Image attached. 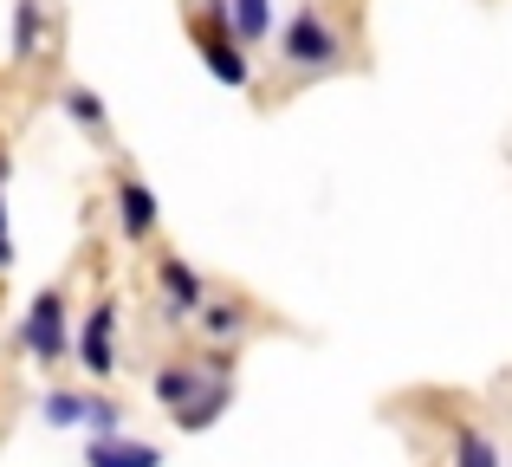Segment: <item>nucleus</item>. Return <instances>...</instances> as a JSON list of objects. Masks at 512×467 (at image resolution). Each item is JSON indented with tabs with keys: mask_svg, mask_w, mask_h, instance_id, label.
I'll use <instances>...</instances> for the list:
<instances>
[{
	"mask_svg": "<svg viewBox=\"0 0 512 467\" xmlns=\"http://www.w3.org/2000/svg\"><path fill=\"white\" fill-rule=\"evenodd\" d=\"M85 429H91V442H111V435H124V409H117V403H104V396H91Z\"/></svg>",
	"mask_w": 512,
	"mask_h": 467,
	"instance_id": "nucleus-14",
	"label": "nucleus"
},
{
	"mask_svg": "<svg viewBox=\"0 0 512 467\" xmlns=\"http://www.w3.org/2000/svg\"><path fill=\"white\" fill-rule=\"evenodd\" d=\"M454 467H500V448L480 429H454Z\"/></svg>",
	"mask_w": 512,
	"mask_h": 467,
	"instance_id": "nucleus-11",
	"label": "nucleus"
},
{
	"mask_svg": "<svg viewBox=\"0 0 512 467\" xmlns=\"http://www.w3.org/2000/svg\"><path fill=\"white\" fill-rule=\"evenodd\" d=\"M117 221H124V234H130V240H150V234H156L163 208H156L150 182H137V176H117Z\"/></svg>",
	"mask_w": 512,
	"mask_h": 467,
	"instance_id": "nucleus-6",
	"label": "nucleus"
},
{
	"mask_svg": "<svg viewBox=\"0 0 512 467\" xmlns=\"http://www.w3.org/2000/svg\"><path fill=\"white\" fill-rule=\"evenodd\" d=\"M78 364L91 377H117V305L98 299L85 312V331H78Z\"/></svg>",
	"mask_w": 512,
	"mask_h": 467,
	"instance_id": "nucleus-3",
	"label": "nucleus"
},
{
	"mask_svg": "<svg viewBox=\"0 0 512 467\" xmlns=\"http://www.w3.org/2000/svg\"><path fill=\"white\" fill-rule=\"evenodd\" d=\"M65 111H72V124H85V130H98V124H104V104L91 98L85 85H78V91H65Z\"/></svg>",
	"mask_w": 512,
	"mask_h": 467,
	"instance_id": "nucleus-16",
	"label": "nucleus"
},
{
	"mask_svg": "<svg viewBox=\"0 0 512 467\" xmlns=\"http://www.w3.org/2000/svg\"><path fill=\"white\" fill-rule=\"evenodd\" d=\"M221 13H227V0H214V33L201 26V59H208V72L221 85H247V52H240V39L221 33Z\"/></svg>",
	"mask_w": 512,
	"mask_h": 467,
	"instance_id": "nucleus-5",
	"label": "nucleus"
},
{
	"mask_svg": "<svg viewBox=\"0 0 512 467\" xmlns=\"http://www.w3.org/2000/svg\"><path fill=\"white\" fill-rule=\"evenodd\" d=\"M227 13H234L240 46H260V39L273 33V0H227Z\"/></svg>",
	"mask_w": 512,
	"mask_h": 467,
	"instance_id": "nucleus-10",
	"label": "nucleus"
},
{
	"mask_svg": "<svg viewBox=\"0 0 512 467\" xmlns=\"http://www.w3.org/2000/svg\"><path fill=\"white\" fill-rule=\"evenodd\" d=\"M156 286H163V318H188L208 305V286H201V273L188 260H163L156 266Z\"/></svg>",
	"mask_w": 512,
	"mask_h": 467,
	"instance_id": "nucleus-4",
	"label": "nucleus"
},
{
	"mask_svg": "<svg viewBox=\"0 0 512 467\" xmlns=\"http://www.w3.org/2000/svg\"><path fill=\"white\" fill-rule=\"evenodd\" d=\"M0 234H7V208H0Z\"/></svg>",
	"mask_w": 512,
	"mask_h": 467,
	"instance_id": "nucleus-18",
	"label": "nucleus"
},
{
	"mask_svg": "<svg viewBox=\"0 0 512 467\" xmlns=\"http://www.w3.org/2000/svg\"><path fill=\"white\" fill-rule=\"evenodd\" d=\"M227 403H234V383H208V390H201L188 409H175V429H182V435H201V429H214Z\"/></svg>",
	"mask_w": 512,
	"mask_h": 467,
	"instance_id": "nucleus-9",
	"label": "nucleus"
},
{
	"mask_svg": "<svg viewBox=\"0 0 512 467\" xmlns=\"http://www.w3.org/2000/svg\"><path fill=\"white\" fill-rule=\"evenodd\" d=\"M85 467H163L150 442H130V435H111V442H91L85 448Z\"/></svg>",
	"mask_w": 512,
	"mask_h": 467,
	"instance_id": "nucleus-8",
	"label": "nucleus"
},
{
	"mask_svg": "<svg viewBox=\"0 0 512 467\" xmlns=\"http://www.w3.org/2000/svg\"><path fill=\"white\" fill-rule=\"evenodd\" d=\"M279 46H286L292 65H305V72H312V65H331V59H338V26H331L318 7H305V13H292V26H286V39H279Z\"/></svg>",
	"mask_w": 512,
	"mask_h": 467,
	"instance_id": "nucleus-2",
	"label": "nucleus"
},
{
	"mask_svg": "<svg viewBox=\"0 0 512 467\" xmlns=\"http://www.w3.org/2000/svg\"><path fill=\"white\" fill-rule=\"evenodd\" d=\"M33 46H39V7H33V0H20V13H13V52L33 59Z\"/></svg>",
	"mask_w": 512,
	"mask_h": 467,
	"instance_id": "nucleus-15",
	"label": "nucleus"
},
{
	"mask_svg": "<svg viewBox=\"0 0 512 467\" xmlns=\"http://www.w3.org/2000/svg\"><path fill=\"white\" fill-rule=\"evenodd\" d=\"M20 338H26V351H33L39 364H59V357L72 351V331H65V292H39L33 312H26V325H20Z\"/></svg>",
	"mask_w": 512,
	"mask_h": 467,
	"instance_id": "nucleus-1",
	"label": "nucleus"
},
{
	"mask_svg": "<svg viewBox=\"0 0 512 467\" xmlns=\"http://www.w3.org/2000/svg\"><path fill=\"white\" fill-rule=\"evenodd\" d=\"M85 409H91V396H78V390H52L46 403H39V416H46L52 429H78V422H85Z\"/></svg>",
	"mask_w": 512,
	"mask_h": 467,
	"instance_id": "nucleus-12",
	"label": "nucleus"
},
{
	"mask_svg": "<svg viewBox=\"0 0 512 467\" xmlns=\"http://www.w3.org/2000/svg\"><path fill=\"white\" fill-rule=\"evenodd\" d=\"M201 331H208V338H240V331H247V312L227 305V299H208L201 305Z\"/></svg>",
	"mask_w": 512,
	"mask_h": 467,
	"instance_id": "nucleus-13",
	"label": "nucleus"
},
{
	"mask_svg": "<svg viewBox=\"0 0 512 467\" xmlns=\"http://www.w3.org/2000/svg\"><path fill=\"white\" fill-rule=\"evenodd\" d=\"M0 266H13V240L7 234H0Z\"/></svg>",
	"mask_w": 512,
	"mask_h": 467,
	"instance_id": "nucleus-17",
	"label": "nucleus"
},
{
	"mask_svg": "<svg viewBox=\"0 0 512 467\" xmlns=\"http://www.w3.org/2000/svg\"><path fill=\"white\" fill-rule=\"evenodd\" d=\"M208 383H227V377H208L201 364H169V370H156L150 390H156V403H163V409H188Z\"/></svg>",
	"mask_w": 512,
	"mask_h": 467,
	"instance_id": "nucleus-7",
	"label": "nucleus"
}]
</instances>
